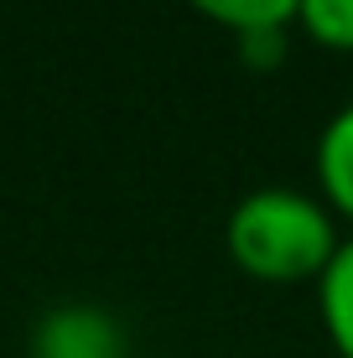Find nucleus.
Wrapping results in <instances>:
<instances>
[{
	"label": "nucleus",
	"mask_w": 353,
	"mask_h": 358,
	"mask_svg": "<svg viewBox=\"0 0 353 358\" xmlns=\"http://www.w3.org/2000/svg\"><path fill=\"white\" fill-rule=\"evenodd\" d=\"M224 244L254 280H317L343 239L317 197L296 187H254L234 203Z\"/></svg>",
	"instance_id": "1"
},
{
	"label": "nucleus",
	"mask_w": 353,
	"mask_h": 358,
	"mask_svg": "<svg viewBox=\"0 0 353 358\" xmlns=\"http://www.w3.org/2000/svg\"><path fill=\"white\" fill-rule=\"evenodd\" d=\"M36 358H120V327L99 306H63L36 332Z\"/></svg>",
	"instance_id": "2"
},
{
	"label": "nucleus",
	"mask_w": 353,
	"mask_h": 358,
	"mask_svg": "<svg viewBox=\"0 0 353 358\" xmlns=\"http://www.w3.org/2000/svg\"><path fill=\"white\" fill-rule=\"evenodd\" d=\"M317 182L327 203L353 218V104H343L317 135Z\"/></svg>",
	"instance_id": "3"
},
{
	"label": "nucleus",
	"mask_w": 353,
	"mask_h": 358,
	"mask_svg": "<svg viewBox=\"0 0 353 358\" xmlns=\"http://www.w3.org/2000/svg\"><path fill=\"white\" fill-rule=\"evenodd\" d=\"M317 301H322V327L333 348L353 358V239L338 244V255L317 275Z\"/></svg>",
	"instance_id": "4"
},
{
	"label": "nucleus",
	"mask_w": 353,
	"mask_h": 358,
	"mask_svg": "<svg viewBox=\"0 0 353 358\" xmlns=\"http://www.w3.org/2000/svg\"><path fill=\"white\" fill-rule=\"evenodd\" d=\"M187 6H198L208 21L229 27L234 36H245V31H286V21H296L301 0H187Z\"/></svg>",
	"instance_id": "5"
},
{
	"label": "nucleus",
	"mask_w": 353,
	"mask_h": 358,
	"mask_svg": "<svg viewBox=\"0 0 353 358\" xmlns=\"http://www.w3.org/2000/svg\"><path fill=\"white\" fill-rule=\"evenodd\" d=\"M296 21L312 42L338 47V52H353V0H301Z\"/></svg>",
	"instance_id": "6"
},
{
	"label": "nucleus",
	"mask_w": 353,
	"mask_h": 358,
	"mask_svg": "<svg viewBox=\"0 0 353 358\" xmlns=\"http://www.w3.org/2000/svg\"><path fill=\"white\" fill-rule=\"evenodd\" d=\"M239 52H245L254 68H271V63L286 57V31H245L239 36Z\"/></svg>",
	"instance_id": "7"
}]
</instances>
